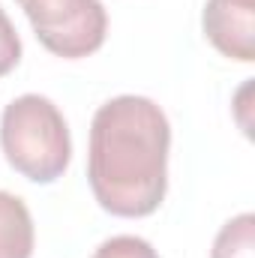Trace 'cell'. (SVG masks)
I'll return each instance as SVG.
<instances>
[{
    "label": "cell",
    "instance_id": "6da1fadb",
    "mask_svg": "<svg viewBox=\"0 0 255 258\" xmlns=\"http://www.w3.org/2000/svg\"><path fill=\"white\" fill-rule=\"evenodd\" d=\"M168 150L171 126L153 99L123 93L99 105L87 150V180L99 207L123 219L156 213L168 192Z\"/></svg>",
    "mask_w": 255,
    "mask_h": 258
},
{
    "label": "cell",
    "instance_id": "7a4b0ae2",
    "mask_svg": "<svg viewBox=\"0 0 255 258\" xmlns=\"http://www.w3.org/2000/svg\"><path fill=\"white\" fill-rule=\"evenodd\" d=\"M0 147L6 162L33 183H54L72 159L63 111L39 93H24L3 108Z\"/></svg>",
    "mask_w": 255,
    "mask_h": 258
},
{
    "label": "cell",
    "instance_id": "3957f363",
    "mask_svg": "<svg viewBox=\"0 0 255 258\" xmlns=\"http://www.w3.org/2000/svg\"><path fill=\"white\" fill-rule=\"evenodd\" d=\"M42 48L63 60H78L102 48L108 15L102 0H15Z\"/></svg>",
    "mask_w": 255,
    "mask_h": 258
},
{
    "label": "cell",
    "instance_id": "277c9868",
    "mask_svg": "<svg viewBox=\"0 0 255 258\" xmlns=\"http://www.w3.org/2000/svg\"><path fill=\"white\" fill-rule=\"evenodd\" d=\"M201 27L219 54L240 63L255 60V0H207Z\"/></svg>",
    "mask_w": 255,
    "mask_h": 258
},
{
    "label": "cell",
    "instance_id": "5b68a950",
    "mask_svg": "<svg viewBox=\"0 0 255 258\" xmlns=\"http://www.w3.org/2000/svg\"><path fill=\"white\" fill-rule=\"evenodd\" d=\"M36 243L33 216L27 204L0 189V258H30Z\"/></svg>",
    "mask_w": 255,
    "mask_h": 258
},
{
    "label": "cell",
    "instance_id": "8992f818",
    "mask_svg": "<svg viewBox=\"0 0 255 258\" xmlns=\"http://www.w3.org/2000/svg\"><path fill=\"white\" fill-rule=\"evenodd\" d=\"M210 258H255V216L252 213H240L234 219H228L216 240Z\"/></svg>",
    "mask_w": 255,
    "mask_h": 258
},
{
    "label": "cell",
    "instance_id": "52a82bcc",
    "mask_svg": "<svg viewBox=\"0 0 255 258\" xmlns=\"http://www.w3.org/2000/svg\"><path fill=\"white\" fill-rule=\"evenodd\" d=\"M93 258H159V252L135 234H117L108 237L105 243H99V249L93 252Z\"/></svg>",
    "mask_w": 255,
    "mask_h": 258
},
{
    "label": "cell",
    "instance_id": "ba28073f",
    "mask_svg": "<svg viewBox=\"0 0 255 258\" xmlns=\"http://www.w3.org/2000/svg\"><path fill=\"white\" fill-rule=\"evenodd\" d=\"M18 60H21V39H18L15 24L9 21V15L0 6V78L9 75L18 66Z\"/></svg>",
    "mask_w": 255,
    "mask_h": 258
}]
</instances>
